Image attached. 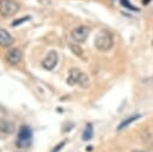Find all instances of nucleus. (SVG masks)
I'll return each instance as SVG.
<instances>
[{
	"label": "nucleus",
	"instance_id": "nucleus-1",
	"mask_svg": "<svg viewBox=\"0 0 153 152\" xmlns=\"http://www.w3.org/2000/svg\"><path fill=\"white\" fill-rule=\"evenodd\" d=\"M114 45V36L108 30H102L94 38V47L99 51H108Z\"/></svg>",
	"mask_w": 153,
	"mask_h": 152
},
{
	"label": "nucleus",
	"instance_id": "nucleus-2",
	"mask_svg": "<svg viewBox=\"0 0 153 152\" xmlns=\"http://www.w3.org/2000/svg\"><path fill=\"white\" fill-rule=\"evenodd\" d=\"M67 84L73 85H80L81 87H87L90 85V80L86 73L81 72L79 68H72L67 77Z\"/></svg>",
	"mask_w": 153,
	"mask_h": 152
},
{
	"label": "nucleus",
	"instance_id": "nucleus-3",
	"mask_svg": "<svg viewBox=\"0 0 153 152\" xmlns=\"http://www.w3.org/2000/svg\"><path fill=\"white\" fill-rule=\"evenodd\" d=\"M31 141H32V130H31V128L27 127V126H22L19 128L17 141H16L17 147H20V148L27 147L31 144Z\"/></svg>",
	"mask_w": 153,
	"mask_h": 152
},
{
	"label": "nucleus",
	"instance_id": "nucleus-4",
	"mask_svg": "<svg viewBox=\"0 0 153 152\" xmlns=\"http://www.w3.org/2000/svg\"><path fill=\"white\" fill-rule=\"evenodd\" d=\"M19 10V5L14 0H0V16L10 18L14 16Z\"/></svg>",
	"mask_w": 153,
	"mask_h": 152
},
{
	"label": "nucleus",
	"instance_id": "nucleus-5",
	"mask_svg": "<svg viewBox=\"0 0 153 152\" xmlns=\"http://www.w3.org/2000/svg\"><path fill=\"white\" fill-rule=\"evenodd\" d=\"M90 35V28L88 26H85V25H80L75 29L72 30L71 32V37L76 42V43H82L87 39Z\"/></svg>",
	"mask_w": 153,
	"mask_h": 152
},
{
	"label": "nucleus",
	"instance_id": "nucleus-6",
	"mask_svg": "<svg viewBox=\"0 0 153 152\" xmlns=\"http://www.w3.org/2000/svg\"><path fill=\"white\" fill-rule=\"evenodd\" d=\"M57 53L55 51V50H50L47 55H45V57L42 60V62H41V65H42V67L44 68V69H47V71H51L56 65H57Z\"/></svg>",
	"mask_w": 153,
	"mask_h": 152
},
{
	"label": "nucleus",
	"instance_id": "nucleus-7",
	"mask_svg": "<svg viewBox=\"0 0 153 152\" xmlns=\"http://www.w3.org/2000/svg\"><path fill=\"white\" fill-rule=\"evenodd\" d=\"M5 57H6V61H7L10 65L16 66V65L20 63L22 57H23V53H22V50L18 49V48H11V49L7 50Z\"/></svg>",
	"mask_w": 153,
	"mask_h": 152
},
{
	"label": "nucleus",
	"instance_id": "nucleus-8",
	"mask_svg": "<svg viewBox=\"0 0 153 152\" xmlns=\"http://www.w3.org/2000/svg\"><path fill=\"white\" fill-rule=\"evenodd\" d=\"M13 42H14V39H13L12 35L7 30L0 28V47L8 48L13 44Z\"/></svg>",
	"mask_w": 153,
	"mask_h": 152
},
{
	"label": "nucleus",
	"instance_id": "nucleus-9",
	"mask_svg": "<svg viewBox=\"0 0 153 152\" xmlns=\"http://www.w3.org/2000/svg\"><path fill=\"white\" fill-rule=\"evenodd\" d=\"M14 129H16V127L12 121L0 117V133H2L5 135H10L14 132Z\"/></svg>",
	"mask_w": 153,
	"mask_h": 152
},
{
	"label": "nucleus",
	"instance_id": "nucleus-10",
	"mask_svg": "<svg viewBox=\"0 0 153 152\" xmlns=\"http://www.w3.org/2000/svg\"><path fill=\"white\" fill-rule=\"evenodd\" d=\"M141 117V115L140 114H135V115H133V116H129V117H127L126 120H123L121 123H120V126L117 127V129H123V128H126V127H128L130 123H133L134 121H136V120H139Z\"/></svg>",
	"mask_w": 153,
	"mask_h": 152
},
{
	"label": "nucleus",
	"instance_id": "nucleus-11",
	"mask_svg": "<svg viewBox=\"0 0 153 152\" xmlns=\"http://www.w3.org/2000/svg\"><path fill=\"white\" fill-rule=\"evenodd\" d=\"M92 136H93V127H92L91 123H87L84 132H82V140L88 141V140L92 139Z\"/></svg>",
	"mask_w": 153,
	"mask_h": 152
},
{
	"label": "nucleus",
	"instance_id": "nucleus-12",
	"mask_svg": "<svg viewBox=\"0 0 153 152\" xmlns=\"http://www.w3.org/2000/svg\"><path fill=\"white\" fill-rule=\"evenodd\" d=\"M120 2H121V5H122L123 7H126V8H127V10H129V11H135V12H137V11H139V8H137V7H135V6H133V5L129 2V0H121Z\"/></svg>",
	"mask_w": 153,
	"mask_h": 152
},
{
	"label": "nucleus",
	"instance_id": "nucleus-13",
	"mask_svg": "<svg viewBox=\"0 0 153 152\" xmlns=\"http://www.w3.org/2000/svg\"><path fill=\"white\" fill-rule=\"evenodd\" d=\"M69 47H71V49H72L78 56H82V50L80 49V47H78V45H75V44H71Z\"/></svg>",
	"mask_w": 153,
	"mask_h": 152
},
{
	"label": "nucleus",
	"instance_id": "nucleus-14",
	"mask_svg": "<svg viewBox=\"0 0 153 152\" xmlns=\"http://www.w3.org/2000/svg\"><path fill=\"white\" fill-rule=\"evenodd\" d=\"M66 142H67V140H62V141H61V142H59V144H57V145H56V146H55L50 152H60V150L65 146V144H66Z\"/></svg>",
	"mask_w": 153,
	"mask_h": 152
},
{
	"label": "nucleus",
	"instance_id": "nucleus-15",
	"mask_svg": "<svg viewBox=\"0 0 153 152\" xmlns=\"http://www.w3.org/2000/svg\"><path fill=\"white\" fill-rule=\"evenodd\" d=\"M30 19V17H23V18H20L19 20H16V22H13L12 23V25L13 26H16V25H19V24H22L23 22H26V20H29Z\"/></svg>",
	"mask_w": 153,
	"mask_h": 152
},
{
	"label": "nucleus",
	"instance_id": "nucleus-16",
	"mask_svg": "<svg viewBox=\"0 0 153 152\" xmlns=\"http://www.w3.org/2000/svg\"><path fill=\"white\" fill-rule=\"evenodd\" d=\"M149 1H151V0H143V5H147V4H149Z\"/></svg>",
	"mask_w": 153,
	"mask_h": 152
},
{
	"label": "nucleus",
	"instance_id": "nucleus-17",
	"mask_svg": "<svg viewBox=\"0 0 153 152\" xmlns=\"http://www.w3.org/2000/svg\"><path fill=\"white\" fill-rule=\"evenodd\" d=\"M133 152H143V151H137V150H136V151H133Z\"/></svg>",
	"mask_w": 153,
	"mask_h": 152
}]
</instances>
